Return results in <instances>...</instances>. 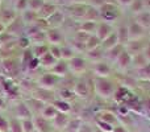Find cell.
<instances>
[{
	"mask_svg": "<svg viewBox=\"0 0 150 132\" xmlns=\"http://www.w3.org/2000/svg\"><path fill=\"white\" fill-rule=\"evenodd\" d=\"M34 132H38V131H34Z\"/></svg>",
	"mask_w": 150,
	"mask_h": 132,
	"instance_id": "46",
	"label": "cell"
},
{
	"mask_svg": "<svg viewBox=\"0 0 150 132\" xmlns=\"http://www.w3.org/2000/svg\"><path fill=\"white\" fill-rule=\"evenodd\" d=\"M33 54H32L30 50H25L24 52V56H23V65H25L26 67L29 66V64H30V61L33 60Z\"/></svg>",
	"mask_w": 150,
	"mask_h": 132,
	"instance_id": "34",
	"label": "cell"
},
{
	"mask_svg": "<svg viewBox=\"0 0 150 132\" xmlns=\"http://www.w3.org/2000/svg\"><path fill=\"white\" fill-rule=\"evenodd\" d=\"M93 71H95V74L98 77H107L109 74V71H111V69L104 62H96L95 66H93Z\"/></svg>",
	"mask_w": 150,
	"mask_h": 132,
	"instance_id": "13",
	"label": "cell"
},
{
	"mask_svg": "<svg viewBox=\"0 0 150 132\" xmlns=\"http://www.w3.org/2000/svg\"><path fill=\"white\" fill-rule=\"evenodd\" d=\"M15 114L17 118H20V119L25 120V119H29L32 115L30 110H29V107L26 106L25 103H20L18 106H16V110H15Z\"/></svg>",
	"mask_w": 150,
	"mask_h": 132,
	"instance_id": "11",
	"label": "cell"
},
{
	"mask_svg": "<svg viewBox=\"0 0 150 132\" xmlns=\"http://www.w3.org/2000/svg\"><path fill=\"white\" fill-rule=\"evenodd\" d=\"M88 57H90L93 62H99V60L103 57V54H101V52L99 50V48H96V49L90 50V52H88Z\"/></svg>",
	"mask_w": 150,
	"mask_h": 132,
	"instance_id": "30",
	"label": "cell"
},
{
	"mask_svg": "<svg viewBox=\"0 0 150 132\" xmlns=\"http://www.w3.org/2000/svg\"><path fill=\"white\" fill-rule=\"evenodd\" d=\"M3 29H4V25H1V24H0V34L3 33Z\"/></svg>",
	"mask_w": 150,
	"mask_h": 132,
	"instance_id": "43",
	"label": "cell"
},
{
	"mask_svg": "<svg viewBox=\"0 0 150 132\" xmlns=\"http://www.w3.org/2000/svg\"><path fill=\"white\" fill-rule=\"evenodd\" d=\"M117 1L122 5H132V3L134 1V0H117Z\"/></svg>",
	"mask_w": 150,
	"mask_h": 132,
	"instance_id": "39",
	"label": "cell"
},
{
	"mask_svg": "<svg viewBox=\"0 0 150 132\" xmlns=\"http://www.w3.org/2000/svg\"><path fill=\"white\" fill-rule=\"evenodd\" d=\"M132 8H133V12H141V11H145L142 0H134V1L132 3Z\"/></svg>",
	"mask_w": 150,
	"mask_h": 132,
	"instance_id": "35",
	"label": "cell"
},
{
	"mask_svg": "<svg viewBox=\"0 0 150 132\" xmlns=\"http://www.w3.org/2000/svg\"><path fill=\"white\" fill-rule=\"evenodd\" d=\"M73 49L71 48H61V58H65V60H71L74 58L73 54Z\"/></svg>",
	"mask_w": 150,
	"mask_h": 132,
	"instance_id": "31",
	"label": "cell"
},
{
	"mask_svg": "<svg viewBox=\"0 0 150 132\" xmlns=\"http://www.w3.org/2000/svg\"><path fill=\"white\" fill-rule=\"evenodd\" d=\"M17 45L20 48H28L29 45H30V41H29V39L28 37H25V36H23V37H20V39L17 40Z\"/></svg>",
	"mask_w": 150,
	"mask_h": 132,
	"instance_id": "36",
	"label": "cell"
},
{
	"mask_svg": "<svg viewBox=\"0 0 150 132\" xmlns=\"http://www.w3.org/2000/svg\"><path fill=\"white\" fill-rule=\"evenodd\" d=\"M96 126L99 127V130L103 131V132H112L113 131V126L108 124V123L100 122V120H96Z\"/></svg>",
	"mask_w": 150,
	"mask_h": 132,
	"instance_id": "32",
	"label": "cell"
},
{
	"mask_svg": "<svg viewBox=\"0 0 150 132\" xmlns=\"http://www.w3.org/2000/svg\"><path fill=\"white\" fill-rule=\"evenodd\" d=\"M5 107V103H4V101H3V98H0V110H3Z\"/></svg>",
	"mask_w": 150,
	"mask_h": 132,
	"instance_id": "42",
	"label": "cell"
},
{
	"mask_svg": "<svg viewBox=\"0 0 150 132\" xmlns=\"http://www.w3.org/2000/svg\"><path fill=\"white\" fill-rule=\"evenodd\" d=\"M53 106H54L55 110H57L58 112H61V114H67L71 110V106L66 101H55Z\"/></svg>",
	"mask_w": 150,
	"mask_h": 132,
	"instance_id": "20",
	"label": "cell"
},
{
	"mask_svg": "<svg viewBox=\"0 0 150 132\" xmlns=\"http://www.w3.org/2000/svg\"><path fill=\"white\" fill-rule=\"evenodd\" d=\"M57 12V7H55L54 4H50V3H45L44 7L40 9V12L37 13V16H38L40 19H42V20H47V19L50 17V16L53 15V13Z\"/></svg>",
	"mask_w": 150,
	"mask_h": 132,
	"instance_id": "6",
	"label": "cell"
},
{
	"mask_svg": "<svg viewBox=\"0 0 150 132\" xmlns=\"http://www.w3.org/2000/svg\"><path fill=\"white\" fill-rule=\"evenodd\" d=\"M55 64H57V60H55L49 52H47L42 58H40V65H42L45 67H54Z\"/></svg>",
	"mask_w": 150,
	"mask_h": 132,
	"instance_id": "17",
	"label": "cell"
},
{
	"mask_svg": "<svg viewBox=\"0 0 150 132\" xmlns=\"http://www.w3.org/2000/svg\"><path fill=\"white\" fill-rule=\"evenodd\" d=\"M0 3H1V0H0Z\"/></svg>",
	"mask_w": 150,
	"mask_h": 132,
	"instance_id": "47",
	"label": "cell"
},
{
	"mask_svg": "<svg viewBox=\"0 0 150 132\" xmlns=\"http://www.w3.org/2000/svg\"><path fill=\"white\" fill-rule=\"evenodd\" d=\"M49 52V48L46 46V45H34L33 50H32V54H33L34 58H42L46 53Z\"/></svg>",
	"mask_w": 150,
	"mask_h": 132,
	"instance_id": "18",
	"label": "cell"
},
{
	"mask_svg": "<svg viewBox=\"0 0 150 132\" xmlns=\"http://www.w3.org/2000/svg\"><path fill=\"white\" fill-rule=\"evenodd\" d=\"M145 58H146V60H149V58H150V48H148V49H146V52H145Z\"/></svg>",
	"mask_w": 150,
	"mask_h": 132,
	"instance_id": "41",
	"label": "cell"
},
{
	"mask_svg": "<svg viewBox=\"0 0 150 132\" xmlns=\"http://www.w3.org/2000/svg\"><path fill=\"white\" fill-rule=\"evenodd\" d=\"M66 128L69 132H79V130L82 128V122L79 119H71L69 120V124Z\"/></svg>",
	"mask_w": 150,
	"mask_h": 132,
	"instance_id": "26",
	"label": "cell"
},
{
	"mask_svg": "<svg viewBox=\"0 0 150 132\" xmlns=\"http://www.w3.org/2000/svg\"><path fill=\"white\" fill-rule=\"evenodd\" d=\"M0 48H3V44H1V41H0Z\"/></svg>",
	"mask_w": 150,
	"mask_h": 132,
	"instance_id": "45",
	"label": "cell"
},
{
	"mask_svg": "<svg viewBox=\"0 0 150 132\" xmlns=\"http://www.w3.org/2000/svg\"><path fill=\"white\" fill-rule=\"evenodd\" d=\"M8 132H23L21 123L17 119H11L8 122Z\"/></svg>",
	"mask_w": 150,
	"mask_h": 132,
	"instance_id": "27",
	"label": "cell"
},
{
	"mask_svg": "<svg viewBox=\"0 0 150 132\" xmlns=\"http://www.w3.org/2000/svg\"><path fill=\"white\" fill-rule=\"evenodd\" d=\"M45 1L44 0H29V5H28V9L33 11V12L38 13L40 9L44 7Z\"/></svg>",
	"mask_w": 150,
	"mask_h": 132,
	"instance_id": "25",
	"label": "cell"
},
{
	"mask_svg": "<svg viewBox=\"0 0 150 132\" xmlns=\"http://www.w3.org/2000/svg\"><path fill=\"white\" fill-rule=\"evenodd\" d=\"M28 5H29V0H15L13 9L16 12H25L28 9Z\"/></svg>",
	"mask_w": 150,
	"mask_h": 132,
	"instance_id": "23",
	"label": "cell"
},
{
	"mask_svg": "<svg viewBox=\"0 0 150 132\" xmlns=\"http://www.w3.org/2000/svg\"><path fill=\"white\" fill-rule=\"evenodd\" d=\"M49 53L55 58V60H61V48L59 46H55V45H52L49 48Z\"/></svg>",
	"mask_w": 150,
	"mask_h": 132,
	"instance_id": "33",
	"label": "cell"
},
{
	"mask_svg": "<svg viewBox=\"0 0 150 132\" xmlns=\"http://www.w3.org/2000/svg\"><path fill=\"white\" fill-rule=\"evenodd\" d=\"M21 127H23V132H34V123L30 119H25L21 122Z\"/></svg>",
	"mask_w": 150,
	"mask_h": 132,
	"instance_id": "29",
	"label": "cell"
},
{
	"mask_svg": "<svg viewBox=\"0 0 150 132\" xmlns=\"http://www.w3.org/2000/svg\"><path fill=\"white\" fill-rule=\"evenodd\" d=\"M54 126L55 128H58V130H63V128L67 127L69 124V118L66 114H61V112H58V115L54 118Z\"/></svg>",
	"mask_w": 150,
	"mask_h": 132,
	"instance_id": "14",
	"label": "cell"
},
{
	"mask_svg": "<svg viewBox=\"0 0 150 132\" xmlns=\"http://www.w3.org/2000/svg\"><path fill=\"white\" fill-rule=\"evenodd\" d=\"M101 45V41L98 39L96 36H90L87 40V42H86V49L90 52V50H93L96 49V48H99Z\"/></svg>",
	"mask_w": 150,
	"mask_h": 132,
	"instance_id": "21",
	"label": "cell"
},
{
	"mask_svg": "<svg viewBox=\"0 0 150 132\" xmlns=\"http://www.w3.org/2000/svg\"><path fill=\"white\" fill-rule=\"evenodd\" d=\"M1 70H3V73H5L7 75L13 77V75H16V73L18 71V66H17V64H16L15 61L4 60L1 62Z\"/></svg>",
	"mask_w": 150,
	"mask_h": 132,
	"instance_id": "5",
	"label": "cell"
},
{
	"mask_svg": "<svg viewBox=\"0 0 150 132\" xmlns=\"http://www.w3.org/2000/svg\"><path fill=\"white\" fill-rule=\"evenodd\" d=\"M16 20V11L15 9H1L0 11V24H4L5 26H8L9 24H12Z\"/></svg>",
	"mask_w": 150,
	"mask_h": 132,
	"instance_id": "4",
	"label": "cell"
},
{
	"mask_svg": "<svg viewBox=\"0 0 150 132\" xmlns=\"http://www.w3.org/2000/svg\"><path fill=\"white\" fill-rule=\"evenodd\" d=\"M0 132H8V122L3 116H0Z\"/></svg>",
	"mask_w": 150,
	"mask_h": 132,
	"instance_id": "37",
	"label": "cell"
},
{
	"mask_svg": "<svg viewBox=\"0 0 150 132\" xmlns=\"http://www.w3.org/2000/svg\"><path fill=\"white\" fill-rule=\"evenodd\" d=\"M69 70V65L63 61H59V62L55 64V66L53 67V73L54 75H66Z\"/></svg>",
	"mask_w": 150,
	"mask_h": 132,
	"instance_id": "19",
	"label": "cell"
},
{
	"mask_svg": "<svg viewBox=\"0 0 150 132\" xmlns=\"http://www.w3.org/2000/svg\"><path fill=\"white\" fill-rule=\"evenodd\" d=\"M96 28H98V26H96L95 23H92V21H84V23L82 24V26H80V32H84V33L90 34V33H92Z\"/></svg>",
	"mask_w": 150,
	"mask_h": 132,
	"instance_id": "28",
	"label": "cell"
},
{
	"mask_svg": "<svg viewBox=\"0 0 150 132\" xmlns=\"http://www.w3.org/2000/svg\"><path fill=\"white\" fill-rule=\"evenodd\" d=\"M37 13L36 12H33V11H30V9H26L25 12H23V23L25 24V26H29V25H33V24H36V21H37Z\"/></svg>",
	"mask_w": 150,
	"mask_h": 132,
	"instance_id": "12",
	"label": "cell"
},
{
	"mask_svg": "<svg viewBox=\"0 0 150 132\" xmlns=\"http://www.w3.org/2000/svg\"><path fill=\"white\" fill-rule=\"evenodd\" d=\"M57 82H58L57 75H54V74H44L41 78H40L38 85L41 86L42 88H45V90H49V88L54 87V85H57Z\"/></svg>",
	"mask_w": 150,
	"mask_h": 132,
	"instance_id": "3",
	"label": "cell"
},
{
	"mask_svg": "<svg viewBox=\"0 0 150 132\" xmlns=\"http://www.w3.org/2000/svg\"><path fill=\"white\" fill-rule=\"evenodd\" d=\"M29 41L34 45H45V41H46V33L44 31H38L37 33L32 34L30 37H28Z\"/></svg>",
	"mask_w": 150,
	"mask_h": 132,
	"instance_id": "15",
	"label": "cell"
},
{
	"mask_svg": "<svg viewBox=\"0 0 150 132\" xmlns=\"http://www.w3.org/2000/svg\"><path fill=\"white\" fill-rule=\"evenodd\" d=\"M46 40L52 45H55V46H57L58 44L62 42L63 37H62V34H61V32L58 31V29H49V31L46 32Z\"/></svg>",
	"mask_w": 150,
	"mask_h": 132,
	"instance_id": "7",
	"label": "cell"
},
{
	"mask_svg": "<svg viewBox=\"0 0 150 132\" xmlns=\"http://www.w3.org/2000/svg\"><path fill=\"white\" fill-rule=\"evenodd\" d=\"M101 17L104 19V20H113L115 17H116L117 12H116V8L112 7L111 4H104L103 7H101Z\"/></svg>",
	"mask_w": 150,
	"mask_h": 132,
	"instance_id": "9",
	"label": "cell"
},
{
	"mask_svg": "<svg viewBox=\"0 0 150 132\" xmlns=\"http://www.w3.org/2000/svg\"><path fill=\"white\" fill-rule=\"evenodd\" d=\"M130 61H132V58H130L129 53H128V52H122L121 54H120L119 60H117L116 62L119 64L120 67H127V66L130 64Z\"/></svg>",
	"mask_w": 150,
	"mask_h": 132,
	"instance_id": "24",
	"label": "cell"
},
{
	"mask_svg": "<svg viewBox=\"0 0 150 132\" xmlns=\"http://www.w3.org/2000/svg\"><path fill=\"white\" fill-rule=\"evenodd\" d=\"M149 132H150V131H149Z\"/></svg>",
	"mask_w": 150,
	"mask_h": 132,
	"instance_id": "48",
	"label": "cell"
},
{
	"mask_svg": "<svg viewBox=\"0 0 150 132\" xmlns=\"http://www.w3.org/2000/svg\"><path fill=\"white\" fill-rule=\"evenodd\" d=\"M63 19H65V17H63L62 13L57 11V12L53 13V15L46 20V24H47V25H49L52 29H57L58 26H59L61 24L63 23Z\"/></svg>",
	"mask_w": 150,
	"mask_h": 132,
	"instance_id": "8",
	"label": "cell"
},
{
	"mask_svg": "<svg viewBox=\"0 0 150 132\" xmlns=\"http://www.w3.org/2000/svg\"><path fill=\"white\" fill-rule=\"evenodd\" d=\"M111 34H112V31H111V28H109V25H107V24H100V25L96 28V37H98L101 42L108 39Z\"/></svg>",
	"mask_w": 150,
	"mask_h": 132,
	"instance_id": "10",
	"label": "cell"
},
{
	"mask_svg": "<svg viewBox=\"0 0 150 132\" xmlns=\"http://www.w3.org/2000/svg\"><path fill=\"white\" fill-rule=\"evenodd\" d=\"M74 91L78 96H83V98H84V96L88 95V86L86 85L84 82H78L76 85H75Z\"/></svg>",
	"mask_w": 150,
	"mask_h": 132,
	"instance_id": "22",
	"label": "cell"
},
{
	"mask_svg": "<svg viewBox=\"0 0 150 132\" xmlns=\"http://www.w3.org/2000/svg\"><path fill=\"white\" fill-rule=\"evenodd\" d=\"M67 65H69V70L73 71L74 74H80V73H84V70H86V62L80 57L71 58Z\"/></svg>",
	"mask_w": 150,
	"mask_h": 132,
	"instance_id": "2",
	"label": "cell"
},
{
	"mask_svg": "<svg viewBox=\"0 0 150 132\" xmlns=\"http://www.w3.org/2000/svg\"><path fill=\"white\" fill-rule=\"evenodd\" d=\"M112 132H127V130L122 126H117V127H113V131Z\"/></svg>",
	"mask_w": 150,
	"mask_h": 132,
	"instance_id": "40",
	"label": "cell"
},
{
	"mask_svg": "<svg viewBox=\"0 0 150 132\" xmlns=\"http://www.w3.org/2000/svg\"><path fill=\"white\" fill-rule=\"evenodd\" d=\"M41 115H42V118H44L45 120L54 119V118L58 115V111L55 110L54 106H45L44 108H42V111H41Z\"/></svg>",
	"mask_w": 150,
	"mask_h": 132,
	"instance_id": "16",
	"label": "cell"
},
{
	"mask_svg": "<svg viewBox=\"0 0 150 132\" xmlns=\"http://www.w3.org/2000/svg\"><path fill=\"white\" fill-rule=\"evenodd\" d=\"M40 65V60H38V58H33V60H32L30 61V64H29V69H34V67H37V66H38Z\"/></svg>",
	"mask_w": 150,
	"mask_h": 132,
	"instance_id": "38",
	"label": "cell"
},
{
	"mask_svg": "<svg viewBox=\"0 0 150 132\" xmlns=\"http://www.w3.org/2000/svg\"><path fill=\"white\" fill-rule=\"evenodd\" d=\"M95 87H96V93L100 96H103V98H109V96L112 95V93H113V86H112V83L103 79V78L96 81Z\"/></svg>",
	"mask_w": 150,
	"mask_h": 132,
	"instance_id": "1",
	"label": "cell"
},
{
	"mask_svg": "<svg viewBox=\"0 0 150 132\" xmlns=\"http://www.w3.org/2000/svg\"><path fill=\"white\" fill-rule=\"evenodd\" d=\"M148 108L150 110V101H149V103H148Z\"/></svg>",
	"mask_w": 150,
	"mask_h": 132,
	"instance_id": "44",
	"label": "cell"
}]
</instances>
